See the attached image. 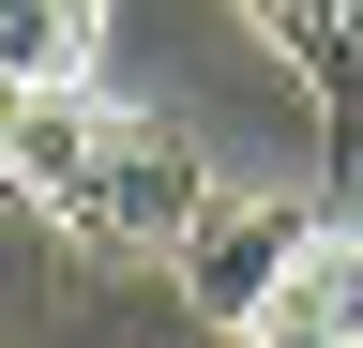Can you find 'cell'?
<instances>
[{
    "label": "cell",
    "mask_w": 363,
    "mask_h": 348,
    "mask_svg": "<svg viewBox=\"0 0 363 348\" xmlns=\"http://www.w3.org/2000/svg\"><path fill=\"white\" fill-rule=\"evenodd\" d=\"M303 257H318V212H288V197H212L167 288L197 303V318H227V333H257V318H272V288H288Z\"/></svg>",
    "instance_id": "7a4b0ae2"
},
{
    "label": "cell",
    "mask_w": 363,
    "mask_h": 348,
    "mask_svg": "<svg viewBox=\"0 0 363 348\" xmlns=\"http://www.w3.org/2000/svg\"><path fill=\"white\" fill-rule=\"evenodd\" d=\"M0 76L16 91H91V0H0Z\"/></svg>",
    "instance_id": "277c9868"
},
{
    "label": "cell",
    "mask_w": 363,
    "mask_h": 348,
    "mask_svg": "<svg viewBox=\"0 0 363 348\" xmlns=\"http://www.w3.org/2000/svg\"><path fill=\"white\" fill-rule=\"evenodd\" d=\"M272 46H288V76L318 91V121H333V167L363 182V0H257Z\"/></svg>",
    "instance_id": "3957f363"
},
{
    "label": "cell",
    "mask_w": 363,
    "mask_h": 348,
    "mask_svg": "<svg viewBox=\"0 0 363 348\" xmlns=\"http://www.w3.org/2000/svg\"><path fill=\"white\" fill-rule=\"evenodd\" d=\"M0 182H16L30 212H61L91 257H167V273H182V242H197V212H212L197 152H182L152 106H121L106 76H91V91H30V106H16Z\"/></svg>",
    "instance_id": "6da1fadb"
}]
</instances>
